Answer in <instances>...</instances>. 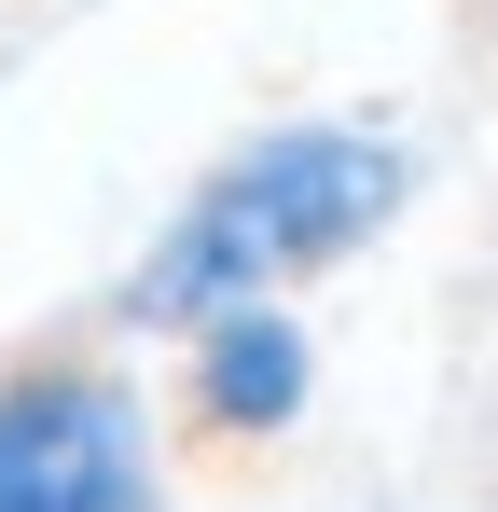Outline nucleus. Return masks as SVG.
<instances>
[{"label": "nucleus", "mask_w": 498, "mask_h": 512, "mask_svg": "<svg viewBox=\"0 0 498 512\" xmlns=\"http://www.w3.org/2000/svg\"><path fill=\"white\" fill-rule=\"evenodd\" d=\"M0 512H166L153 402L83 346L14 360L0 374Z\"/></svg>", "instance_id": "nucleus-2"}, {"label": "nucleus", "mask_w": 498, "mask_h": 512, "mask_svg": "<svg viewBox=\"0 0 498 512\" xmlns=\"http://www.w3.org/2000/svg\"><path fill=\"white\" fill-rule=\"evenodd\" d=\"M194 374H180V402L194 429H222V443H277V429L305 416V388H319V346L291 305H222V319H194Z\"/></svg>", "instance_id": "nucleus-3"}, {"label": "nucleus", "mask_w": 498, "mask_h": 512, "mask_svg": "<svg viewBox=\"0 0 498 512\" xmlns=\"http://www.w3.org/2000/svg\"><path fill=\"white\" fill-rule=\"evenodd\" d=\"M402 194H415V167H402V139H374V125H263L236 167H208L180 194V222L139 250L125 333H194L222 305H277L291 277L374 250L402 222Z\"/></svg>", "instance_id": "nucleus-1"}]
</instances>
